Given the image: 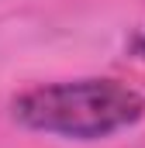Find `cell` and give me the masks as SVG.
I'll return each instance as SVG.
<instances>
[{
  "instance_id": "6da1fadb",
  "label": "cell",
  "mask_w": 145,
  "mask_h": 148,
  "mask_svg": "<svg viewBox=\"0 0 145 148\" xmlns=\"http://www.w3.org/2000/svg\"><path fill=\"white\" fill-rule=\"evenodd\" d=\"M10 114L21 127L38 134L100 141L135 127L145 117V100L138 90L117 79H66L14 97Z\"/></svg>"
}]
</instances>
